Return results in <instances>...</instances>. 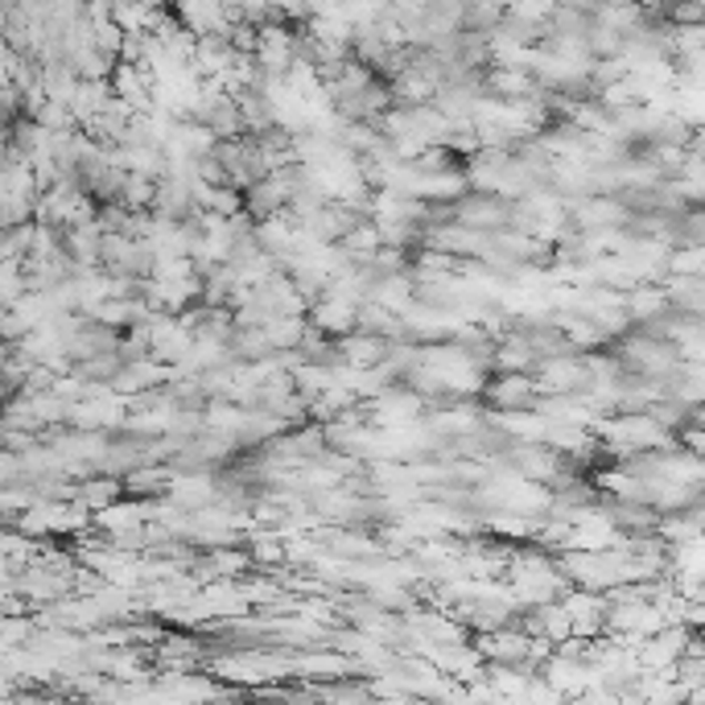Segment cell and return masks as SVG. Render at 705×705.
I'll return each mask as SVG.
<instances>
[{
    "label": "cell",
    "mask_w": 705,
    "mask_h": 705,
    "mask_svg": "<svg viewBox=\"0 0 705 705\" xmlns=\"http://www.w3.org/2000/svg\"><path fill=\"white\" fill-rule=\"evenodd\" d=\"M677 442H681V450L689 454V459H697V462H705V425H685V430L677 433Z\"/></svg>",
    "instance_id": "5b68a950"
},
{
    "label": "cell",
    "mask_w": 705,
    "mask_h": 705,
    "mask_svg": "<svg viewBox=\"0 0 705 705\" xmlns=\"http://www.w3.org/2000/svg\"><path fill=\"white\" fill-rule=\"evenodd\" d=\"M454 215H459L462 228L475 231H504L512 228V215H516V199H507L500 190H466L459 202H454Z\"/></svg>",
    "instance_id": "6da1fadb"
},
{
    "label": "cell",
    "mask_w": 705,
    "mask_h": 705,
    "mask_svg": "<svg viewBox=\"0 0 705 705\" xmlns=\"http://www.w3.org/2000/svg\"><path fill=\"white\" fill-rule=\"evenodd\" d=\"M389 355H392V339H380V334L351 331L339 339V360H343V367H380Z\"/></svg>",
    "instance_id": "277c9868"
},
{
    "label": "cell",
    "mask_w": 705,
    "mask_h": 705,
    "mask_svg": "<svg viewBox=\"0 0 705 705\" xmlns=\"http://www.w3.org/2000/svg\"><path fill=\"white\" fill-rule=\"evenodd\" d=\"M310 322L322 326L326 334L334 339H343L360 326V302H351V298H339V293H322L314 305H310Z\"/></svg>",
    "instance_id": "3957f363"
},
{
    "label": "cell",
    "mask_w": 705,
    "mask_h": 705,
    "mask_svg": "<svg viewBox=\"0 0 705 705\" xmlns=\"http://www.w3.org/2000/svg\"><path fill=\"white\" fill-rule=\"evenodd\" d=\"M235 42H231L228 29H219V33H202L199 46H194V62H190V71L199 74V79H219V74H228L235 67Z\"/></svg>",
    "instance_id": "7a4b0ae2"
}]
</instances>
